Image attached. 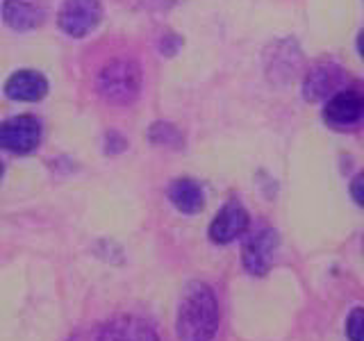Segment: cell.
Returning <instances> with one entry per match:
<instances>
[{"instance_id":"1","label":"cell","mask_w":364,"mask_h":341,"mask_svg":"<svg viewBox=\"0 0 364 341\" xmlns=\"http://www.w3.org/2000/svg\"><path fill=\"white\" fill-rule=\"evenodd\" d=\"M219 301L210 284L189 282L178 305L176 332L180 341H212L219 332Z\"/></svg>"},{"instance_id":"2","label":"cell","mask_w":364,"mask_h":341,"mask_svg":"<svg viewBox=\"0 0 364 341\" xmlns=\"http://www.w3.org/2000/svg\"><path fill=\"white\" fill-rule=\"evenodd\" d=\"M141 68L132 60H112L100 68L98 91L112 105H130L139 96Z\"/></svg>"},{"instance_id":"3","label":"cell","mask_w":364,"mask_h":341,"mask_svg":"<svg viewBox=\"0 0 364 341\" xmlns=\"http://www.w3.org/2000/svg\"><path fill=\"white\" fill-rule=\"evenodd\" d=\"M278 246V232L269 225H262L255 232H250L242 244V266L246 273L255 278L267 276L273 266V259H276Z\"/></svg>"},{"instance_id":"4","label":"cell","mask_w":364,"mask_h":341,"mask_svg":"<svg viewBox=\"0 0 364 341\" xmlns=\"http://www.w3.org/2000/svg\"><path fill=\"white\" fill-rule=\"evenodd\" d=\"M39 141H41V125L30 114H23V117H14L0 123V148H5L9 153L28 155L39 146Z\"/></svg>"},{"instance_id":"5","label":"cell","mask_w":364,"mask_h":341,"mask_svg":"<svg viewBox=\"0 0 364 341\" xmlns=\"http://www.w3.org/2000/svg\"><path fill=\"white\" fill-rule=\"evenodd\" d=\"M102 18V7L98 0H64L60 9V28L68 37H87Z\"/></svg>"},{"instance_id":"6","label":"cell","mask_w":364,"mask_h":341,"mask_svg":"<svg viewBox=\"0 0 364 341\" xmlns=\"http://www.w3.org/2000/svg\"><path fill=\"white\" fill-rule=\"evenodd\" d=\"M248 225H250V214L246 212V207L242 202L230 200L223 205L219 214L214 216V221L210 223V230H208L210 242L216 246L232 244L235 239L244 237L248 232Z\"/></svg>"},{"instance_id":"7","label":"cell","mask_w":364,"mask_h":341,"mask_svg":"<svg viewBox=\"0 0 364 341\" xmlns=\"http://www.w3.org/2000/svg\"><path fill=\"white\" fill-rule=\"evenodd\" d=\"M364 117V98L355 89H344L328 100L326 121L333 125H353Z\"/></svg>"},{"instance_id":"8","label":"cell","mask_w":364,"mask_h":341,"mask_svg":"<svg viewBox=\"0 0 364 341\" xmlns=\"http://www.w3.org/2000/svg\"><path fill=\"white\" fill-rule=\"evenodd\" d=\"M98 341H159L151 323L134 316H117L102 328Z\"/></svg>"},{"instance_id":"9","label":"cell","mask_w":364,"mask_h":341,"mask_svg":"<svg viewBox=\"0 0 364 341\" xmlns=\"http://www.w3.org/2000/svg\"><path fill=\"white\" fill-rule=\"evenodd\" d=\"M5 94L11 100L37 102L48 94V80L37 71H16L5 82Z\"/></svg>"},{"instance_id":"10","label":"cell","mask_w":364,"mask_h":341,"mask_svg":"<svg viewBox=\"0 0 364 341\" xmlns=\"http://www.w3.org/2000/svg\"><path fill=\"white\" fill-rule=\"evenodd\" d=\"M168 200L171 205L182 212V214H198L205 207V193L203 187L198 185L196 180H189V178H180L176 182H171L168 187Z\"/></svg>"},{"instance_id":"11","label":"cell","mask_w":364,"mask_h":341,"mask_svg":"<svg viewBox=\"0 0 364 341\" xmlns=\"http://www.w3.org/2000/svg\"><path fill=\"white\" fill-rule=\"evenodd\" d=\"M3 18L9 28L18 32L32 30L41 23V11L26 0H5L3 3Z\"/></svg>"},{"instance_id":"12","label":"cell","mask_w":364,"mask_h":341,"mask_svg":"<svg viewBox=\"0 0 364 341\" xmlns=\"http://www.w3.org/2000/svg\"><path fill=\"white\" fill-rule=\"evenodd\" d=\"M151 141L157 146H180L182 144V134L173 128V125H166V123H155L151 132Z\"/></svg>"},{"instance_id":"13","label":"cell","mask_w":364,"mask_h":341,"mask_svg":"<svg viewBox=\"0 0 364 341\" xmlns=\"http://www.w3.org/2000/svg\"><path fill=\"white\" fill-rule=\"evenodd\" d=\"M344 330L348 341H364V307H353L346 316Z\"/></svg>"},{"instance_id":"14","label":"cell","mask_w":364,"mask_h":341,"mask_svg":"<svg viewBox=\"0 0 364 341\" xmlns=\"http://www.w3.org/2000/svg\"><path fill=\"white\" fill-rule=\"evenodd\" d=\"M350 196H353V200L360 205V207H364V170L353 178V182H350Z\"/></svg>"},{"instance_id":"15","label":"cell","mask_w":364,"mask_h":341,"mask_svg":"<svg viewBox=\"0 0 364 341\" xmlns=\"http://www.w3.org/2000/svg\"><path fill=\"white\" fill-rule=\"evenodd\" d=\"M125 148V139L121 134H117V132H109L107 134V153H121Z\"/></svg>"},{"instance_id":"16","label":"cell","mask_w":364,"mask_h":341,"mask_svg":"<svg viewBox=\"0 0 364 341\" xmlns=\"http://www.w3.org/2000/svg\"><path fill=\"white\" fill-rule=\"evenodd\" d=\"M358 50H360V55L364 57V30L360 32V37H358Z\"/></svg>"},{"instance_id":"17","label":"cell","mask_w":364,"mask_h":341,"mask_svg":"<svg viewBox=\"0 0 364 341\" xmlns=\"http://www.w3.org/2000/svg\"><path fill=\"white\" fill-rule=\"evenodd\" d=\"M3 173H5V164H3V159H0V178H3Z\"/></svg>"}]
</instances>
